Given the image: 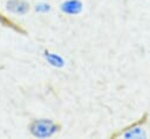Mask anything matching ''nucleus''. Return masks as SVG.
Returning a JSON list of instances; mask_svg holds the SVG:
<instances>
[{
    "label": "nucleus",
    "mask_w": 150,
    "mask_h": 139,
    "mask_svg": "<svg viewBox=\"0 0 150 139\" xmlns=\"http://www.w3.org/2000/svg\"><path fill=\"white\" fill-rule=\"evenodd\" d=\"M34 11L36 13H39V14H47V13H49L52 11V6H50V4L43 2V1L42 2H38L34 6Z\"/></svg>",
    "instance_id": "obj_6"
},
{
    "label": "nucleus",
    "mask_w": 150,
    "mask_h": 139,
    "mask_svg": "<svg viewBox=\"0 0 150 139\" xmlns=\"http://www.w3.org/2000/svg\"><path fill=\"white\" fill-rule=\"evenodd\" d=\"M4 8L9 14L22 16L29 12L30 5L26 0H6Z\"/></svg>",
    "instance_id": "obj_2"
},
{
    "label": "nucleus",
    "mask_w": 150,
    "mask_h": 139,
    "mask_svg": "<svg viewBox=\"0 0 150 139\" xmlns=\"http://www.w3.org/2000/svg\"><path fill=\"white\" fill-rule=\"evenodd\" d=\"M28 131L35 138H50L60 131V125L49 118H39L29 123Z\"/></svg>",
    "instance_id": "obj_1"
},
{
    "label": "nucleus",
    "mask_w": 150,
    "mask_h": 139,
    "mask_svg": "<svg viewBox=\"0 0 150 139\" xmlns=\"http://www.w3.org/2000/svg\"><path fill=\"white\" fill-rule=\"evenodd\" d=\"M43 58L47 62L48 65L55 68V69H62L66 67V60L62 55L50 51V50H45L43 51Z\"/></svg>",
    "instance_id": "obj_4"
},
{
    "label": "nucleus",
    "mask_w": 150,
    "mask_h": 139,
    "mask_svg": "<svg viewBox=\"0 0 150 139\" xmlns=\"http://www.w3.org/2000/svg\"><path fill=\"white\" fill-rule=\"evenodd\" d=\"M60 11L66 15H79L83 11L81 0H64L60 4Z\"/></svg>",
    "instance_id": "obj_3"
},
{
    "label": "nucleus",
    "mask_w": 150,
    "mask_h": 139,
    "mask_svg": "<svg viewBox=\"0 0 150 139\" xmlns=\"http://www.w3.org/2000/svg\"><path fill=\"white\" fill-rule=\"evenodd\" d=\"M120 135L125 139H144V138H146V132L143 128V126L134 125V126L127 128Z\"/></svg>",
    "instance_id": "obj_5"
}]
</instances>
